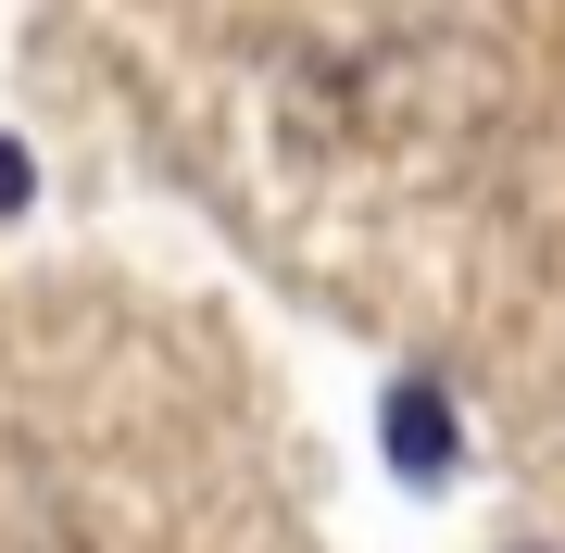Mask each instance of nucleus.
I'll list each match as a JSON object with an SVG mask.
<instances>
[{
  "mask_svg": "<svg viewBox=\"0 0 565 553\" xmlns=\"http://www.w3.org/2000/svg\"><path fill=\"white\" fill-rule=\"evenodd\" d=\"M390 453H403V478H452V403L427 377L390 390Z\"/></svg>",
  "mask_w": 565,
  "mask_h": 553,
  "instance_id": "1",
  "label": "nucleus"
},
{
  "mask_svg": "<svg viewBox=\"0 0 565 553\" xmlns=\"http://www.w3.org/2000/svg\"><path fill=\"white\" fill-rule=\"evenodd\" d=\"M25 189H39V177H25V151L0 139V214H25Z\"/></svg>",
  "mask_w": 565,
  "mask_h": 553,
  "instance_id": "2",
  "label": "nucleus"
}]
</instances>
